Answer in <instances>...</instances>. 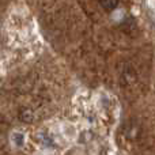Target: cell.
I'll return each mask as SVG.
<instances>
[{"label":"cell","instance_id":"6da1fadb","mask_svg":"<svg viewBox=\"0 0 155 155\" xmlns=\"http://www.w3.org/2000/svg\"><path fill=\"white\" fill-rule=\"evenodd\" d=\"M118 0H101V5L107 11H112L117 7Z\"/></svg>","mask_w":155,"mask_h":155}]
</instances>
